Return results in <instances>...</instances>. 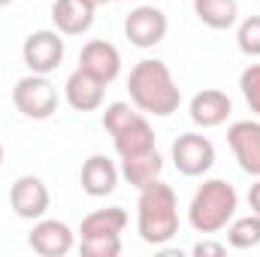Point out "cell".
<instances>
[{
    "instance_id": "obj_1",
    "label": "cell",
    "mask_w": 260,
    "mask_h": 257,
    "mask_svg": "<svg viewBox=\"0 0 260 257\" xmlns=\"http://www.w3.org/2000/svg\"><path fill=\"white\" fill-rule=\"evenodd\" d=\"M130 100L139 112L167 118L182 106V88L176 85L170 67L157 58H142L127 76Z\"/></svg>"
},
{
    "instance_id": "obj_2",
    "label": "cell",
    "mask_w": 260,
    "mask_h": 257,
    "mask_svg": "<svg viewBox=\"0 0 260 257\" xmlns=\"http://www.w3.org/2000/svg\"><path fill=\"white\" fill-rule=\"evenodd\" d=\"M136 230L142 242L160 248L179 233V200L167 182H151L136 200Z\"/></svg>"
},
{
    "instance_id": "obj_3",
    "label": "cell",
    "mask_w": 260,
    "mask_h": 257,
    "mask_svg": "<svg viewBox=\"0 0 260 257\" xmlns=\"http://www.w3.org/2000/svg\"><path fill=\"white\" fill-rule=\"evenodd\" d=\"M236 209H239L236 188L227 179H209L197 188L194 200L188 206V221L197 233L212 236V233H221L236 218Z\"/></svg>"
},
{
    "instance_id": "obj_4",
    "label": "cell",
    "mask_w": 260,
    "mask_h": 257,
    "mask_svg": "<svg viewBox=\"0 0 260 257\" xmlns=\"http://www.w3.org/2000/svg\"><path fill=\"white\" fill-rule=\"evenodd\" d=\"M103 130L112 136L118 157L130 154H142L148 148H154V130L148 124L145 112L130 109V103H109L103 112Z\"/></svg>"
},
{
    "instance_id": "obj_5",
    "label": "cell",
    "mask_w": 260,
    "mask_h": 257,
    "mask_svg": "<svg viewBox=\"0 0 260 257\" xmlns=\"http://www.w3.org/2000/svg\"><path fill=\"white\" fill-rule=\"evenodd\" d=\"M12 103L15 109L30 118V121H46L58 112V88L49 76L40 73H27L24 79L15 82L12 88Z\"/></svg>"
},
{
    "instance_id": "obj_6",
    "label": "cell",
    "mask_w": 260,
    "mask_h": 257,
    "mask_svg": "<svg viewBox=\"0 0 260 257\" xmlns=\"http://www.w3.org/2000/svg\"><path fill=\"white\" fill-rule=\"evenodd\" d=\"M21 58L30 73H40V76L55 73L64 61V34L49 30V27L27 34V40L21 46Z\"/></svg>"
},
{
    "instance_id": "obj_7",
    "label": "cell",
    "mask_w": 260,
    "mask_h": 257,
    "mask_svg": "<svg viewBox=\"0 0 260 257\" xmlns=\"http://www.w3.org/2000/svg\"><path fill=\"white\" fill-rule=\"evenodd\" d=\"M173 164L182 176L197 179L215 167V145L203 133H182L173 142Z\"/></svg>"
},
{
    "instance_id": "obj_8",
    "label": "cell",
    "mask_w": 260,
    "mask_h": 257,
    "mask_svg": "<svg viewBox=\"0 0 260 257\" xmlns=\"http://www.w3.org/2000/svg\"><path fill=\"white\" fill-rule=\"evenodd\" d=\"M167 30H170V21H167L164 9L148 6V3L130 9L127 18H124V37L130 40V46H136V49H154V46H160L164 37H167Z\"/></svg>"
},
{
    "instance_id": "obj_9",
    "label": "cell",
    "mask_w": 260,
    "mask_h": 257,
    "mask_svg": "<svg viewBox=\"0 0 260 257\" xmlns=\"http://www.w3.org/2000/svg\"><path fill=\"white\" fill-rule=\"evenodd\" d=\"M49 203H52V197H49V188H46V182L40 176H18L12 182V188H9V206L24 221L46 218Z\"/></svg>"
},
{
    "instance_id": "obj_10",
    "label": "cell",
    "mask_w": 260,
    "mask_h": 257,
    "mask_svg": "<svg viewBox=\"0 0 260 257\" xmlns=\"http://www.w3.org/2000/svg\"><path fill=\"white\" fill-rule=\"evenodd\" d=\"M27 245L30 251L40 257H64L76 245V233L70 230V224L55 221V218H40L34 224V230L27 233Z\"/></svg>"
},
{
    "instance_id": "obj_11",
    "label": "cell",
    "mask_w": 260,
    "mask_h": 257,
    "mask_svg": "<svg viewBox=\"0 0 260 257\" xmlns=\"http://www.w3.org/2000/svg\"><path fill=\"white\" fill-rule=\"evenodd\" d=\"M227 142H230V151L233 157L239 160L242 173L260 179V121H233L227 130Z\"/></svg>"
},
{
    "instance_id": "obj_12",
    "label": "cell",
    "mask_w": 260,
    "mask_h": 257,
    "mask_svg": "<svg viewBox=\"0 0 260 257\" xmlns=\"http://www.w3.org/2000/svg\"><path fill=\"white\" fill-rule=\"evenodd\" d=\"M79 67L85 73H91L94 79H100L103 85H109L121 76V52L106 40H91V43L82 46Z\"/></svg>"
},
{
    "instance_id": "obj_13",
    "label": "cell",
    "mask_w": 260,
    "mask_h": 257,
    "mask_svg": "<svg viewBox=\"0 0 260 257\" xmlns=\"http://www.w3.org/2000/svg\"><path fill=\"white\" fill-rule=\"evenodd\" d=\"M188 112H191V121L197 127H203V130L221 127L230 118V112H233V100L224 91H218V88H203V91H197L191 97Z\"/></svg>"
},
{
    "instance_id": "obj_14",
    "label": "cell",
    "mask_w": 260,
    "mask_h": 257,
    "mask_svg": "<svg viewBox=\"0 0 260 257\" xmlns=\"http://www.w3.org/2000/svg\"><path fill=\"white\" fill-rule=\"evenodd\" d=\"M103 94H106V85L100 79H94L91 73H85L82 67H76L64 82V97L76 112H94V109H100L103 106Z\"/></svg>"
},
{
    "instance_id": "obj_15",
    "label": "cell",
    "mask_w": 260,
    "mask_h": 257,
    "mask_svg": "<svg viewBox=\"0 0 260 257\" xmlns=\"http://www.w3.org/2000/svg\"><path fill=\"white\" fill-rule=\"evenodd\" d=\"M118 179H121V170L106 154H91L82 164V173H79L82 191L88 194V197H109L118 188Z\"/></svg>"
},
{
    "instance_id": "obj_16",
    "label": "cell",
    "mask_w": 260,
    "mask_h": 257,
    "mask_svg": "<svg viewBox=\"0 0 260 257\" xmlns=\"http://www.w3.org/2000/svg\"><path fill=\"white\" fill-rule=\"evenodd\" d=\"M94 6L85 0H55L52 3V24L64 37H82L94 24Z\"/></svg>"
},
{
    "instance_id": "obj_17",
    "label": "cell",
    "mask_w": 260,
    "mask_h": 257,
    "mask_svg": "<svg viewBox=\"0 0 260 257\" xmlns=\"http://www.w3.org/2000/svg\"><path fill=\"white\" fill-rule=\"evenodd\" d=\"M160 173H164V157L157 154V148H148L142 154L121 157V176L127 179V185H133L136 191H142L145 185L157 182Z\"/></svg>"
},
{
    "instance_id": "obj_18",
    "label": "cell",
    "mask_w": 260,
    "mask_h": 257,
    "mask_svg": "<svg viewBox=\"0 0 260 257\" xmlns=\"http://www.w3.org/2000/svg\"><path fill=\"white\" fill-rule=\"evenodd\" d=\"M127 212L121 206H109V209H94L91 215L82 218L79 224V236L82 239H94V236H121L127 227Z\"/></svg>"
},
{
    "instance_id": "obj_19",
    "label": "cell",
    "mask_w": 260,
    "mask_h": 257,
    "mask_svg": "<svg viewBox=\"0 0 260 257\" xmlns=\"http://www.w3.org/2000/svg\"><path fill=\"white\" fill-rule=\"evenodd\" d=\"M194 15L212 30H230L239 18L236 0H194Z\"/></svg>"
},
{
    "instance_id": "obj_20",
    "label": "cell",
    "mask_w": 260,
    "mask_h": 257,
    "mask_svg": "<svg viewBox=\"0 0 260 257\" xmlns=\"http://www.w3.org/2000/svg\"><path fill=\"white\" fill-rule=\"evenodd\" d=\"M227 245L230 248H239V251H248V248H257L260 245V215H245V218H233L227 227Z\"/></svg>"
},
{
    "instance_id": "obj_21",
    "label": "cell",
    "mask_w": 260,
    "mask_h": 257,
    "mask_svg": "<svg viewBox=\"0 0 260 257\" xmlns=\"http://www.w3.org/2000/svg\"><path fill=\"white\" fill-rule=\"evenodd\" d=\"M236 46L242 55L260 58V15H248L236 27Z\"/></svg>"
},
{
    "instance_id": "obj_22",
    "label": "cell",
    "mask_w": 260,
    "mask_h": 257,
    "mask_svg": "<svg viewBox=\"0 0 260 257\" xmlns=\"http://www.w3.org/2000/svg\"><path fill=\"white\" fill-rule=\"evenodd\" d=\"M239 91L248 103V109L260 115V64H248L239 76Z\"/></svg>"
},
{
    "instance_id": "obj_23",
    "label": "cell",
    "mask_w": 260,
    "mask_h": 257,
    "mask_svg": "<svg viewBox=\"0 0 260 257\" xmlns=\"http://www.w3.org/2000/svg\"><path fill=\"white\" fill-rule=\"evenodd\" d=\"M79 251L85 257H118L121 254V236H94V239H82Z\"/></svg>"
},
{
    "instance_id": "obj_24",
    "label": "cell",
    "mask_w": 260,
    "mask_h": 257,
    "mask_svg": "<svg viewBox=\"0 0 260 257\" xmlns=\"http://www.w3.org/2000/svg\"><path fill=\"white\" fill-rule=\"evenodd\" d=\"M191 254L194 257H221V254H227V245H224V242L203 239V242H197L194 248H191Z\"/></svg>"
},
{
    "instance_id": "obj_25",
    "label": "cell",
    "mask_w": 260,
    "mask_h": 257,
    "mask_svg": "<svg viewBox=\"0 0 260 257\" xmlns=\"http://www.w3.org/2000/svg\"><path fill=\"white\" fill-rule=\"evenodd\" d=\"M248 206H251V212H254V215H260V179L248 188Z\"/></svg>"
},
{
    "instance_id": "obj_26",
    "label": "cell",
    "mask_w": 260,
    "mask_h": 257,
    "mask_svg": "<svg viewBox=\"0 0 260 257\" xmlns=\"http://www.w3.org/2000/svg\"><path fill=\"white\" fill-rule=\"evenodd\" d=\"M85 3H88V6H94V9H97V6H103V3H112V0H85Z\"/></svg>"
},
{
    "instance_id": "obj_27",
    "label": "cell",
    "mask_w": 260,
    "mask_h": 257,
    "mask_svg": "<svg viewBox=\"0 0 260 257\" xmlns=\"http://www.w3.org/2000/svg\"><path fill=\"white\" fill-rule=\"evenodd\" d=\"M0 170H3V142H0Z\"/></svg>"
},
{
    "instance_id": "obj_28",
    "label": "cell",
    "mask_w": 260,
    "mask_h": 257,
    "mask_svg": "<svg viewBox=\"0 0 260 257\" xmlns=\"http://www.w3.org/2000/svg\"><path fill=\"white\" fill-rule=\"evenodd\" d=\"M9 3H12V0H0V6H9Z\"/></svg>"
},
{
    "instance_id": "obj_29",
    "label": "cell",
    "mask_w": 260,
    "mask_h": 257,
    "mask_svg": "<svg viewBox=\"0 0 260 257\" xmlns=\"http://www.w3.org/2000/svg\"><path fill=\"white\" fill-rule=\"evenodd\" d=\"M112 3H121V0H112Z\"/></svg>"
}]
</instances>
